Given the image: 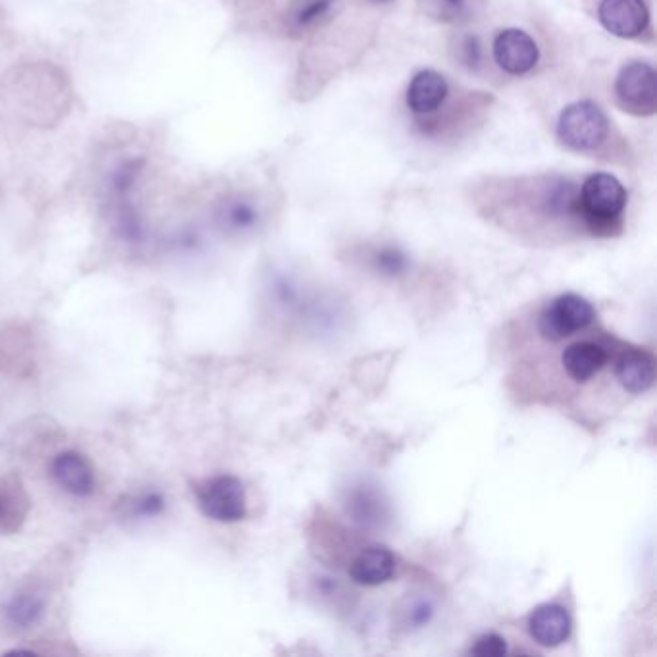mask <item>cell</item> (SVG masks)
I'll return each mask as SVG.
<instances>
[{"label":"cell","instance_id":"30bf717a","mask_svg":"<svg viewBox=\"0 0 657 657\" xmlns=\"http://www.w3.org/2000/svg\"><path fill=\"white\" fill-rule=\"evenodd\" d=\"M53 478L56 484L79 498L93 494L95 490V473L91 463L76 451L60 453L53 461Z\"/></svg>","mask_w":657,"mask_h":657},{"label":"cell","instance_id":"d6986e66","mask_svg":"<svg viewBox=\"0 0 657 657\" xmlns=\"http://www.w3.org/2000/svg\"><path fill=\"white\" fill-rule=\"evenodd\" d=\"M436 613V607L428 598L411 600L401 611V625L405 629H422L426 627Z\"/></svg>","mask_w":657,"mask_h":657},{"label":"cell","instance_id":"484cf974","mask_svg":"<svg viewBox=\"0 0 657 657\" xmlns=\"http://www.w3.org/2000/svg\"><path fill=\"white\" fill-rule=\"evenodd\" d=\"M370 2H376V4H384V2H390V0H370Z\"/></svg>","mask_w":657,"mask_h":657},{"label":"cell","instance_id":"7a4b0ae2","mask_svg":"<svg viewBox=\"0 0 657 657\" xmlns=\"http://www.w3.org/2000/svg\"><path fill=\"white\" fill-rule=\"evenodd\" d=\"M609 122L600 106L575 103L567 106L557 120V137L575 151H592L607 139Z\"/></svg>","mask_w":657,"mask_h":657},{"label":"cell","instance_id":"44dd1931","mask_svg":"<svg viewBox=\"0 0 657 657\" xmlns=\"http://www.w3.org/2000/svg\"><path fill=\"white\" fill-rule=\"evenodd\" d=\"M455 58L469 70H478L482 66V43L476 35H463L457 39Z\"/></svg>","mask_w":657,"mask_h":657},{"label":"cell","instance_id":"9a60e30c","mask_svg":"<svg viewBox=\"0 0 657 657\" xmlns=\"http://www.w3.org/2000/svg\"><path fill=\"white\" fill-rule=\"evenodd\" d=\"M43 613H45V600L37 594L14 596L4 609L8 623L18 629L33 627L35 623H39Z\"/></svg>","mask_w":657,"mask_h":657},{"label":"cell","instance_id":"d4e9b609","mask_svg":"<svg viewBox=\"0 0 657 657\" xmlns=\"http://www.w3.org/2000/svg\"><path fill=\"white\" fill-rule=\"evenodd\" d=\"M330 2L332 0H313L309 6H305L301 12H299V26H309L316 22L318 18H322L326 14V10L330 8Z\"/></svg>","mask_w":657,"mask_h":657},{"label":"cell","instance_id":"277c9868","mask_svg":"<svg viewBox=\"0 0 657 657\" xmlns=\"http://www.w3.org/2000/svg\"><path fill=\"white\" fill-rule=\"evenodd\" d=\"M596 320V309L592 303L577 293H563L544 307L538 328L540 334L550 342H561L575 332L588 328Z\"/></svg>","mask_w":657,"mask_h":657},{"label":"cell","instance_id":"7c38bea8","mask_svg":"<svg viewBox=\"0 0 657 657\" xmlns=\"http://www.w3.org/2000/svg\"><path fill=\"white\" fill-rule=\"evenodd\" d=\"M561 363L569 378L575 382H588L607 365V351L594 342L573 343L563 351Z\"/></svg>","mask_w":657,"mask_h":657},{"label":"cell","instance_id":"8992f818","mask_svg":"<svg viewBox=\"0 0 657 657\" xmlns=\"http://www.w3.org/2000/svg\"><path fill=\"white\" fill-rule=\"evenodd\" d=\"M494 58L503 72L511 76H523L536 66L540 51L534 39L525 31L505 29L494 41Z\"/></svg>","mask_w":657,"mask_h":657},{"label":"cell","instance_id":"603a6c76","mask_svg":"<svg viewBox=\"0 0 657 657\" xmlns=\"http://www.w3.org/2000/svg\"><path fill=\"white\" fill-rule=\"evenodd\" d=\"M505 654H507V640L498 632L482 634L471 648V656L501 657Z\"/></svg>","mask_w":657,"mask_h":657},{"label":"cell","instance_id":"5b68a950","mask_svg":"<svg viewBox=\"0 0 657 657\" xmlns=\"http://www.w3.org/2000/svg\"><path fill=\"white\" fill-rule=\"evenodd\" d=\"M617 101L627 112L650 116L657 110L656 70L644 62L627 64L615 83Z\"/></svg>","mask_w":657,"mask_h":657},{"label":"cell","instance_id":"8fae6325","mask_svg":"<svg viewBox=\"0 0 657 657\" xmlns=\"http://www.w3.org/2000/svg\"><path fill=\"white\" fill-rule=\"evenodd\" d=\"M395 555L386 546H370L349 565V577L361 586H380L394 577Z\"/></svg>","mask_w":657,"mask_h":657},{"label":"cell","instance_id":"9c48e42d","mask_svg":"<svg viewBox=\"0 0 657 657\" xmlns=\"http://www.w3.org/2000/svg\"><path fill=\"white\" fill-rule=\"evenodd\" d=\"M528 632L540 646L555 648L569 638L571 617L561 605H538L528 617Z\"/></svg>","mask_w":657,"mask_h":657},{"label":"cell","instance_id":"6da1fadb","mask_svg":"<svg viewBox=\"0 0 657 657\" xmlns=\"http://www.w3.org/2000/svg\"><path fill=\"white\" fill-rule=\"evenodd\" d=\"M627 189L611 174L590 176L579 191V220L594 236H613L621 228Z\"/></svg>","mask_w":657,"mask_h":657},{"label":"cell","instance_id":"4fadbf2b","mask_svg":"<svg viewBox=\"0 0 657 657\" xmlns=\"http://www.w3.org/2000/svg\"><path fill=\"white\" fill-rule=\"evenodd\" d=\"M447 81L444 76L432 70L417 74L407 91V105L415 114H432L446 101Z\"/></svg>","mask_w":657,"mask_h":657},{"label":"cell","instance_id":"5bb4252c","mask_svg":"<svg viewBox=\"0 0 657 657\" xmlns=\"http://www.w3.org/2000/svg\"><path fill=\"white\" fill-rule=\"evenodd\" d=\"M29 500L16 482L0 484V534L16 532L26 519Z\"/></svg>","mask_w":657,"mask_h":657},{"label":"cell","instance_id":"ffe728a7","mask_svg":"<svg viewBox=\"0 0 657 657\" xmlns=\"http://www.w3.org/2000/svg\"><path fill=\"white\" fill-rule=\"evenodd\" d=\"M374 266L378 272H382L384 276H401L407 266H409V261H407V255L397 249V247H382L376 255H374Z\"/></svg>","mask_w":657,"mask_h":657},{"label":"cell","instance_id":"cb8c5ba5","mask_svg":"<svg viewBox=\"0 0 657 657\" xmlns=\"http://www.w3.org/2000/svg\"><path fill=\"white\" fill-rule=\"evenodd\" d=\"M141 170V162L133 160V162H124L112 176V184L118 193H126L132 187L137 174Z\"/></svg>","mask_w":657,"mask_h":657},{"label":"cell","instance_id":"ac0fdd59","mask_svg":"<svg viewBox=\"0 0 657 657\" xmlns=\"http://www.w3.org/2000/svg\"><path fill=\"white\" fill-rule=\"evenodd\" d=\"M349 507L353 511L355 521L363 523V525H378V513L382 515V505L380 501L376 500L374 494L359 490L357 494H353V498L349 501Z\"/></svg>","mask_w":657,"mask_h":657},{"label":"cell","instance_id":"ba28073f","mask_svg":"<svg viewBox=\"0 0 657 657\" xmlns=\"http://www.w3.org/2000/svg\"><path fill=\"white\" fill-rule=\"evenodd\" d=\"M615 376L629 394H644L656 382V359L644 349H627L615 363Z\"/></svg>","mask_w":657,"mask_h":657},{"label":"cell","instance_id":"e0dca14e","mask_svg":"<svg viewBox=\"0 0 657 657\" xmlns=\"http://www.w3.org/2000/svg\"><path fill=\"white\" fill-rule=\"evenodd\" d=\"M474 0H419L422 12L444 24H455L467 18L473 10Z\"/></svg>","mask_w":657,"mask_h":657},{"label":"cell","instance_id":"3957f363","mask_svg":"<svg viewBox=\"0 0 657 657\" xmlns=\"http://www.w3.org/2000/svg\"><path fill=\"white\" fill-rule=\"evenodd\" d=\"M199 509L218 523H237L247 515L243 482L232 474H220L205 480L197 488Z\"/></svg>","mask_w":657,"mask_h":657},{"label":"cell","instance_id":"7402d4cb","mask_svg":"<svg viewBox=\"0 0 657 657\" xmlns=\"http://www.w3.org/2000/svg\"><path fill=\"white\" fill-rule=\"evenodd\" d=\"M166 507V500L160 492H147L143 496H137L130 503V513L135 519L143 517H158Z\"/></svg>","mask_w":657,"mask_h":657},{"label":"cell","instance_id":"52a82bcc","mask_svg":"<svg viewBox=\"0 0 657 657\" xmlns=\"http://www.w3.org/2000/svg\"><path fill=\"white\" fill-rule=\"evenodd\" d=\"M598 16L609 33L623 39L638 37L650 24L644 0H602Z\"/></svg>","mask_w":657,"mask_h":657},{"label":"cell","instance_id":"2e32d148","mask_svg":"<svg viewBox=\"0 0 657 657\" xmlns=\"http://www.w3.org/2000/svg\"><path fill=\"white\" fill-rule=\"evenodd\" d=\"M220 220H222L224 228H228L230 232L241 234V232L253 230L259 224L261 214L253 203L243 201V199H234V201L226 203V207L220 212Z\"/></svg>","mask_w":657,"mask_h":657}]
</instances>
